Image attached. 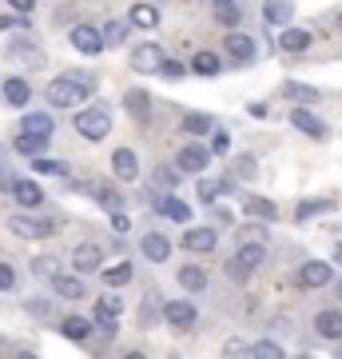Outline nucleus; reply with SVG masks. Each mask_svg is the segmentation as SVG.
Wrapping results in <instances>:
<instances>
[{"label":"nucleus","instance_id":"27","mask_svg":"<svg viewBox=\"0 0 342 359\" xmlns=\"http://www.w3.org/2000/svg\"><path fill=\"white\" fill-rule=\"evenodd\" d=\"M191 72H195V76H215L219 56L215 52H195V56H191Z\"/></svg>","mask_w":342,"mask_h":359},{"label":"nucleus","instance_id":"7","mask_svg":"<svg viewBox=\"0 0 342 359\" xmlns=\"http://www.w3.org/2000/svg\"><path fill=\"white\" fill-rule=\"evenodd\" d=\"M299 283H303V287H322V283H330V264L306 259L303 268H299Z\"/></svg>","mask_w":342,"mask_h":359},{"label":"nucleus","instance_id":"37","mask_svg":"<svg viewBox=\"0 0 342 359\" xmlns=\"http://www.w3.org/2000/svg\"><path fill=\"white\" fill-rule=\"evenodd\" d=\"M322 212H330V200H306V204H299V212H294V219L303 224V219H311V216H322Z\"/></svg>","mask_w":342,"mask_h":359},{"label":"nucleus","instance_id":"5","mask_svg":"<svg viewBox=\"0 0 342 359\" xmlns=\"http://www.w3.org/2000/svg\"><path fill=\"white\" fill-rule=\"evenodd\" d=\"M159 65H164V48L159 44H136V52H131V68L136 72H155Z\"/></svg>","mask_w":342,"mask_h":359},{"label":"nucleus","instance_id":"23","mask_svg":"<svg viewBox=\"0 0 342 359\" xmlns=\"http://www.w3.org/2000/svg\"><path fill=\"white\" fill-rule=\"evenodd\" d=\"M52 287H56V295H64V299H84V283H80L76 276H52Z\"/></svg>","mask_w":342,"mask_h":359},{"label":"nucleus","instance_id":"21","mask_svg":"<svg viewBox=\"0 0 342 359\" xmlns=\"http://www.w3.org/2000/svg\"><path fill=\"white\" fill-rule=\"evenodd\" d=\"M235 259H239V264H247V268H259V264H263V259H266V248H263V240H243V248H239V256H235Z\"/></svg>","mask_w":342,"mask_h":359},{"label":"nucleus","instance_id":"55","mask_svg":"<svg viewBox=\"0 0 342 359\" xmlns=\"http://www.w3.org/2000/svg\"><path fill=\"white\" fill-rule=\"evenodd\" d=\"M339 299H342V287H339Z\"/></svg>","mask_w":342,"mask_h":359},{"label":"nucleus","instance_id":"25","mask_svg":"<svg viewBox=\"0 0 342 359\" xmlns=\"http://www.w3.org/2000/svg\"><path fill=\"white\" fill-rule=\"evenodd\" d=\"M13 148L16 152H24V156H44L48 140H44V136H32V132H20V136L13 140Z\"/></svg>","mask_w":342,"mask_h":359},{"label":"nucleus","instance_id":"4","mask_svg":"<svg viewBox=\"0 0 342 359\" xmlns=\"http://www.w3.org/2000/svg\"><path fill=\"white\" fill-rule=\"evenodd\" d=\"M72 44H76V52H84V56H96V52H104L100 28H92V25H76V28H72Z\"/></svg>","mask_w":342,"mask_h":359},{"label":"nucleus","instance_id":"44","mask_svg":"<svg viewBox=\"0 0 342 359\" xmlns=\"http://www.w3.org/2000/svg\"><path fill=\"white\" fill-rule=\"evenodd\" d=\"M16 287V271L8 264H0V292H13Z\"/></svg>","mask_w":342,"mask_h":359},{"label":"nucleus","instance_id":"41","mask_svg":"<svg viewBox=\"0 0 342 359\" xmlns=\"http://www.w3.org/2000/svg\"><path fill=\"white\" fill-rule=\"evenodd\" d=\"M155 72H159L164 80H179V76H187V68H183V65H176V60H164V65L155 68Z\"/></svg>","mask_w":342,"mask_h":359},{"label":"nucleus","instance_id":"2","mask_svg":"<svg viewBox=\"0 0 342 359\" xmlns=\"http://www.w3.org/2000/svg\"><path fill=\"white\" fill-rule=\"evenodd\" d=\"M76 132L84 140H104L108 132H112V116L108 108H80L76 112Z\"/></svg>","mask_w":342,"mask_h":359},{"label":"nucleus","instance_id":"51","mask_svg":"<svg viewBox=\"0 0 342 359\" xmlns=\"http://www.w3.org/2000/svg\"><path fill=\"white\" fill-rule=\"evenodd\" d=\"M227 355H247V344H235V339H231V344H227Z\"/></svg>","mask_w":342,"mask_h":359},{"label":"nucleus","instance_id":"53","mask_svg":"<svg viewBox=\"0 0 342 359\" xmlns=\"http://www.w3.org/2000/svg\"><path fill=\"white\" fill-rule=\"evenodd\" d=\"M334 259H339V264H342V244H339V248H334Z\"/></svg>","mask_w":342,"mask_h":359},{"label":"nucleus","instance_id":"24","mask_svg":"<svg viewBox=\"0 0 342 359\" xmlns=\"http://www.w3.org/2000/svg\"><path fill=\"white\" fill-rule=\"evenodd\" d=\"M127 20H131V28H155L159 25V8L155 4H136Z\"/></svg>","mask_w":342,"mask_h":359},{"label":"nucleus","instance_id":"43","mask_svg":"<svg viewBox=\"0 0 342 359\" xmlns=\"http://www.w3.org/2000/svg\"><path fill=\"white\" fill-rule=\"evenodd\" d=\"M255 156H239V160H235V176H243V180H251L255 176Z\"/></svg>","mask_w":342,"mask_h":359},{"label":"nucleus","instance_id":"56","mask_svg":"<svg viewBox=\"0 0 342 359\" xmlns=\"http://www.w3.org/2000/svg\"><path fill=\"white\" fill-rule=\"evenodd\" d=\"M339 25H342V16H339Z\"/></svg>","mask_w":342,"mask_h":359},{"label":"nucleus","instance_id":"30","mask_svg":"<svg viewBox=\"0 0 342 359\" xmlns=\"http://www.w3.org/2000/svg\"><path fill=\"white\" fill-rule=\"evenodd\" d=\"M60 332L68 335V339H76V344H80V339H88V335H92V323L80 320V316H68V320L60 323Z\"/></svg>","mask_w":342,"mask_h":359},{"label":"nucleus","instance_id":"52","mask_svg":"<svg viewBox=\"0 0 342 359\" xmlns=\"http://www.w3.org/2000/svg\"><path fill=\"white\" fill-rule=\"evenodd\" d=\"M13 25H20L16 16H0V32H4V28H13Z\"/></svg>","mask_w":342,"mask_h":359},{"label":"nucleus","instance_id":"32","mask_svg":"<svg viewBox=\"0 0 342 359\" xmlns=\"http://www.w3.org/2000/svg\"><path fill=\"white\" fill-rule=\"evenodd\" d=\"M183 128L191 132V136H211V128H215V120L207 112H191L187 120H183Z\"/></svg>","mask_w":342,"mask_h":359},{"label":"nucleus","instance_id":"6","mask_svg":"<svg viewBox=\"0 0 342 359\" xmlns=\"http://www.w3.org/2000/svg\"><path fill=\"white\" fill-rule=\"evenodd\" d=\"M291 124L299 132H306L311 140H322V136H327V124H322L315 112H306V108H291Z\"/></svg>","mask_w":342,"mask_h":359},{"label":"nucleus","instance_id":"26","mask_svg":"<svg viewBox=\"0 0 342 359\" xmlns=\"http://www.w3.org/2000/svg\"><path fill=\"white\" fill-rule=\"evenodd\" d=\"M243 212H247V216H259V219H275L279 216V208L271 204V200H263V196H247Z\"/></svg>","mask_w":342,"mask_h":359},{"label":"nucleus","instance_id":"19","mask_svg":"<svg viewBox=\"0 0 342 359\" xmlns=\"http://www.w3.org/2000/svg\"><path fill=\"white\" fill-rule=\"evenodd\" d=\"M28 96H32L28 80H20V76H8V80H4V100L13 104V108H24Z\"/></svg>","mask_w":342,"mask_h":359},{"label":"nucleus","instance_id":"8","mask_svg":"<svg viewBox=\"0 0 342 359\" xmlns=\"http://www.w3.org/2000/svg\"><path fill=\"white\" fill-rule=\"evenodd\" d=\"M100 264H104L100 244H80L76 252H72V268L76 271H100Z\"/></svg>","mask_w":342,"mask_h":359},{"label":"nucleus","instance_id":"40","mask_svg":"<svg viewBox=\"0 0 342 359\" xmlns=\"http://www.w3.org/2000/svg\"><path fill=\"white\" fill-rule=\"evenodd\" d=\"M223 192H227V184H223V180H219V184H215V180H203V184H199V200H215V196H223Z\"/></svg>","mask_w":342,"mask_h":359},{"label":"nucleus","instance_id":"9","mask_svg":"<svg viewBox=\"0 0 342 359\" xmlns=\"http://www.w3.org/2000/svg\"><path fill=\"white\" fill-rule=\"evenodd\" d=\"M8 228L16 231V236H24V240H40V236H48L52 224L48 219H28V216H13L8 219Z\"/></svg>","mask_w":342,"mask_h":359},{"label":"nucleus","instance_id":"1","mask_svg":"<svg viewBox=\"0 0 342 359\" xmlns=\"http://www.w3.org/2000/svg\"><path fill=\"white\" fill-rule=\"evenodd\" d=\"M92 88H96V80L88 72H68V76L52 80L44 96H48L52 108H76V104H84L92 96Z\"/></svg>","mask_w":342,"mask_h":359},{"label":"nucleus","instance_id":"29","mask_svg":"<svg viewBox=\"0 0 342 359\" xmlns=\"http://www.w3.org/2000/svg\"><path fill=\"white\" fill-rule=\"evenodd\" d=\"M127 280H131V264H127V259H120V264H112V268H104V283H108V287H124Z\"/></svg>","mask_w":342,"mask_h":359},{"label":"nucleus","instance_id":"16","mask_svg":"<svg viewBox=\"0 0 342 359\" xmlns=\"http://www.w3.org/2000/svg\"><path fill=\"white\" fill-rule=\"evenodd\" d=\"M155 212H164V216L176 219V224H187V219H191V204H183V200H176V196L155 200Z\"/></svg>","mask_w":342,"mask_h":359},{"label":"nucleus","instance_id":"35","mask_svg":"<svg viewBox=\"0 0 342 359\" xmlns=\"http://www.w3.org/2000/svg\"><path fill=\"white\" fill-rule=\"evenodd\" d=\"M247 355H251V359H283V347L271 344V339H259V344L247 347Z\"/></svg>","mask_w":342,"mask_h":359},{"label":"nucleus","instance_id":"11","mask_svg":"<svg viewBox=\"0 0 342 359\" xmlns=\"http://www.w3.org/2000/svg\"><path fill=\"white\" fill-rule=\"evenodd\" d=\"M219 236L211 228H187V236H183V248L187 252H215Z\"/></svg>","mask_w":342,"mask_h":359},{"label":"nucleus","instance_id":"31","mask_svg":"<svg viewBox=\"0 0 342 359\" xmlns=\"http://www.w3.org/2000/svg\"><path fill=\"white\" fill-rule=\"evenodd\" d=\"M179 283H183L187 292H203V287H207V271L187 264V268H179Z\"/></svg>","mask_w":342,"mask_h":359},{"label":"nucleus","instance_id":"33","mask_svg":"<svg viewBox=\"0 0 342 359\" xmlns=\"http://www.w3.org/2000/svg\"><path fill=\"white\" fill-rule=\"evenodd\" d=\"M215 20L219 25H227V28H235L243 20V8L235 4V0H227V4H215Z\"/></svg>","mask_w":342,"mask_h":359},{"label":"nucleus","instance_id":"50","mask_svg":"<svg viewBox=\"0 0 342 359\" xmlns=\"http://www.w3.org/2000/svg\"><path fill=\"white\" fill-rule=\"evenodd\" d=\"M8 4H13L16 13H32V4H36V0H8Z\"/></svg>","mask_w":342,"mask_h":359},{"label":"nucleus","instance_id":"17","mask_svg":"<svg viewBox=\"0 0 342 359\" xmlns=\"http://www.w3.org/2000/svg\"><path fill=\"white\" fill-rule=\"evenodd\" d=\"M20 132H32V136H44V140H52V132H56V124H52L48 112H28L24 124H20Z\"/></svg>","mask_w":342,"mask_h":359},{"label":"nucleus","instance_id":"22","mask_svg":"<svg viewBox=\"0 0 342 359\" xmlns=\"http://www.w3.org/2000/svg\"><path fill=\"white\" fill-rule=\"evenodd\" d=\"M13 196H16V204H24V208H36L40 200H44V192H40L32 180H16V184H13Z\"/></svg>","mask_w":342,"mask_h":359},{"label":"nucleus","instance_id":"48","mask_svg":"<svg viewBox=\"0 0 342 359\" xmlns=\"http://www.w3.org/2000/svg\"><path fill=\"white\" fill-rule=\"evenodd\" d=\"M155 172H159V176H155V180H159L164 188H171V184H176V180H179V172H171V168H155Z\"/></svg>","mask_w":342,"mask_h":359},{"label":"nucleus","instance_id":"13","mask_svg":"<svg viewBox=\"0 0 342 359\" xmlns=\"http://www.w3.org/2000/svg\"><path fill=\"white\" fill-rule=\"evenodd\" d=\"M315 332L322 335V339H342V311H318V320H315Z\"/></svg>","mask_w":342,"mask_h":359},{"label":"nucleus","instance_id":"14","mask_svg":"<svg viewBox=\"0 0 342 359\" xmlns=\"http://www.w3.org/2000/svg\"><path fill=\"white\" fill-rule=\"evenodd\" d=\"M112 168H115V176L120 180H136L140 176V160H136L131 148H120V152L112 156Z\"/></svg>","mask_w":342,"mask_h":359},{"label":"nucleus","instance_id":"10","mask_svg":"<svg viewBox=\"0 0 342 359\" xmlns=\"http://www.w3.org/2000/svg\"><path fill=\"white\" fill-rule=\"evenodd\" d=\"M263 16H266V25H271V28H287V25H291V16H294V4H291V0H266Z\"/></svg>","mask_w":342,"mask_h":359},{"label":"nucleus","instance_id":"28","mask_svg":"<svg viewBox=\"0 0 342 359\" xmlns=\"http://www.w3.org/2000/svg\"><path fill=\"white\" fill-rule=\"evenodd\" d=\"M127 28H131V20H108V28H104V48H115V44H124L127 40Z\"/></svg>","mask_w":342,"mask_h":359},{"label":"nucleus","instance_id":"20","mask_svg":"<svg viewBox=\"0 0 342 359\" xmlns=\"http://www.w3.org/2000/svg\"><path fill=\"white\" fill-rule=\"evenodd\" d=\"M279 48L283 52H306L311 48V32H303V28H283Z\"/></svg>","mask_w":342,"mask_h":359},{"label":"nucleus","instance_id":"12","mask_svg":"<svg viewBox=\"0 0 342 359\" xmlns=\"http://www.w3.org/2000/svg\"><path fill=\"white\" fill-rule=\"evenodd\" d=\"M223 44H227V56H231V60H239V65L255 60V40H251V36H243V32H231Z\"/></svg>","mask_w":342,"mask_h":359},{"label":"nucleus","instance_id":"39","mask_svg":"<svg viewBox=\"0 0 342 359\" xmlns=\"http://www.w3.org/2000/svg\"><path fill=\"white\" fill-rule=\"evenodd\" d=\"M211 152H215V156H227L231 152V136L223 128H211Z\"/></svg>","mask_w":342,"mask_h":359},{"label":"nucleus","instance_id":"38","mask_svg":"<svg viewBox=\"0 0 342 359\" xmlns=\"http://www.w3.org/2000/svg\"><path fill=\"white\" fill-rule=\"evenodd\" d=\"M32 172H44V176H64V172H68V164H64V160H44V156H36Z\"/></svg>","mask_w":342,"mask_h":359},{"label":"nucleus","instance_id":"42","mask_svg":"<svg viewBox=\"0 0 342 359\" xmlns=\"http://www.w3.org/2000/svg\"><path fill=\"white\" fill-rule=\"evenodd\" d=\"M92 192L100 196V204L108 208V212H115V208H124V200H120V196H115L112 188H92Z\"/></svg>","mask_w":342,"mask_h":359},{"label":"nucleus","instance_id":"3","mask_svg":"<svg viewBox=\"0 0 342 359\" xmlns=\"http://www.w3.org/2000/svg\"><path fill=\"white\" fill-rule=\"evenodd\" d=\"M167 323L176 327V332H187V327H195V304H187V299H171L164 308Z\"/></svg>","mask_w":342,"mask_h":359},{"label":"nucleus","instance_id":"18","mask_svg":"<svg viewBox=\"0 0 342 359\" xmlns=\"http://www.w3.org/2000/svg\"><path fill=\"white\" fill-rule=\"evenodd\" d=\"M179 168H183V172H203V168H207V148H199V144L179 148Z\"/></svg>","mask_w":342,"mask_h":359},{"label":"nucleus","instance_id":"34","mask_svg":"<svg viewBox=\"0 0 342 359\" xmlns=\"http://www.w3.org/2000/svg\"><path fill=\"white\" fill-rule=\"evenodd\" d=\"M283 96H291V100H299V104H315V100H318V92H315V88H306V84H294V80H287V84H283Z\"/></svg>","mask_w":342,"mask_h":359},{"label":"nucleus","instance_id":"15","mask_svg":"<svg viewBox=\"0 0 342 359\" xmlns=\"http://www.w3.org/2000/svg\"><path fill=\"white\" fill-rule=\"evenodd\" d=\"M143 256L152 259V264H164L167 256H171V244H167V236H159V231H152V236H143Z\"/></svg>","mask_w":342,"mask_h":359},{"label":"nucleus","instance_id":"49","mask_svg":"<svg viewBox=\"0 0 342 359\" xmlns=\"http://www.w3.org/2000/svg\"><path fill=\"white\" fill-rule=\"evenodd\" d=\"M36 271L40 276H56V264L52 259H36Z\"/></svg>","mask_w":342,"mask_h":359},{"label":"nucleus","instance_id":"36","mask_svg":"<svg viewBox=\"0 0 342 359\" xmlns=\"http://www.w3.org/2000/svg\"><path fill=\"white\" fill-rule=\"evenodd\" d=\"M124 104H127V112L136 116V120H143V116H148V104H152V100H148V92H127Z\"/></svg>","mask_w":342,"mask_h":359},{"label":"nucleus","instance_id":"47","mask_svg":"<svg viewBox=\"0 0 342 359\" xmlns=\"http://www.w3.org/2000/svg\"><path fill=\"white\" fill-rule=\"evenodd\" d=\"M112 228H115V231H127V228H131L127 212H120V208H115V212H112Z\"/></svg>","mask_w":342,"mask_h":359},{"label":"nucleus","instance_id":"45","mask_svg":"<svg viewBox=\"0 0 342 359\" xmlns=\"http://www.w3.org/2000/svg\"><path fill=\"white\" fill-rule=\"evenodd\" d=\"M227 276H231V280H247V276H251V268H247V264H239V259H231V264H227Z\"/></svg>","mask_w":342,"mask_h":359},{"label":"nucleus","instance_id":"54","mask_svg":"<svg viewBox=\"0 0 342 359\" xmlns=\"http://www.w3.org/2000/svg\"><path fill=\"white\" fill-rule=\"evenodd\" d=\"M211 4H227V0H211Z\"/></svg>","mask_w":342,"mask_h":359},{"label":"nucleus","instance_id":"46","mask_svg":"<svg viewBox=\"0 0 342 359\" xmlns=\"http://www.w3.org/2000/svg\"><path fill=\"white\" fill-rule=\"evenodd\" d=\"M243 240H266V228L263 224H247L243 228Z\"/></svg>","mask_w":342,"mask_h":359}]
</instances>
